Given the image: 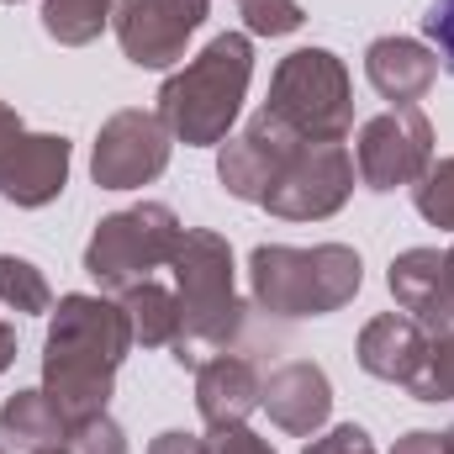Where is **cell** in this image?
Returning <instances> with one entry per match:
<instances>
[{"label":"cell","mask_w":454,"mask_h":454,"mask_svg":"<svg viewBox=\"0 0 454 454\" xmlns=\"http://www.w3.org/2000/svg\"><path fill=\"white\" fill-rule=\"evenodd\" d=\"M386 286H391L396 307L412 312V323L428 339L444 333V248H407V254H396Z\"/></svg>","instance_id":"obj_17"},{"label":"cell","mask_w":454,"mask_h":454,"mask_svg":"<svg viewBox=\"0 0 454 454\" xmlns=\"http://www.w3.org/2000/svg\"><path fill=\"white\" fill-rule=\"evenodd\" d=\"M16 364V328L11 323H0V375Z\"/></svg>","instance_id":"obj_33"},{"label":"cell","mask_w":454,"mask_h":454,"mask_svg":"<svg viewBox=\"0 0 454 454\" xmlns=\"http://www.w3.org/2000/svg\"><path fill=\"white\" fill-rule=\"evenodd\" d=\"M423 27H428V37H434L439 64L454 74V0H434V11L423 16Z\"/></svg>","instance_id":"obj_28"},{"label":"cell","mask_w":454,"mask_h":454,"mask_svg":"<svg viewBox=\"0 0 454 454\" xmlns=\"http://www.w3.org/2000/svg\"><path fill=\"white\" fill-rule=\"evenodd\" d=\"M434 164V121L418 106H391L370 116L354 137V169L370 191H402L418 185Z\"/></svg>","instance_id":"obj_8"},{"label":"cell","mask_w":454,"mask_h":454,"mask_svg":"<svg viewBox=\"0 0 454 454\" xmlns=\"http://www.w3.org/2000/svg\"><path fill=\"white\" fill-rule=\"evenodd\" d=\"M354 175L359 169H354L343 143H301L296 159L280 169V180L270 185V196L259 207L280 223H323V217L348 207Z\"/></svg>","instance_id":"obj_7"},{"label":"cell","mask_w":454,"mask_h":454,"mask_svg":"<svg viewBox=\"0 0 454 454\" xmlns=\"http://www.w3.org/2000/svg\"><path fill=\"white\" fill-rule=\"evenodd\" d=\"M412 201H418V217L423 223L454 232V153L428 164V175L412 185Z\"/></svg>","instance_id":"obj_23"},{"label":"cell","mask_w":454,"mask_h":454,"mask_svg":"<svg viewBox=\"0 0 454 454\" xmlns=\"http://www.w3.org/2000/svg\"><path fill=\"white\" fill-rule=\"evenodd\" d=\"M364 80L391 106H418L439 80V53L418 37H375L364 48Z\"/></svg>","instance_id":"obj_14"},{"label":"cell","mask_w":454,"mask_h":454,"mask_svg":"<svg viewBox=\"0 0 454 454\" xmlns=\"http://www.w3.org/2000/svg\"><path fill=\"white\" fill-rule=\"evenodd\" d=\"M407 391H412V402H428V407L454 402V333L428 339V359H423V370L407 380Z\"/></svg>","instance_id":"obj_22"},{"label":"cell","mask_w":454,"mask_h":454,"mask_svg":"<svg viewBox=\"0 0 454 454\" xmlns=\"http://www.w3.org/2000/svg\"><path fill=\"white\" fill-rule=\"evenodd\" d=\"M354 359H359L364 375L391 380V386L396 380L407 386L423 370V359H428V333L412 317H402V312H380V317L364 323V333L354 343Z\"/></svg>","instance_id":"obj_15"},{"label":"cell","mask_w":454,"mask_h":454,"mask_svg":"<svg viewBox=\"0 0 454 454\" xmlns=\"http://www.w3.org/2000/svg\"><path fill=\"white\" fill-rule=\"evenodd\" d=\"M132 323L112 296H59L48 312V339H43V391L64 412V423H85L106 412L116 386V370L132 354Z\"/></svg>","instance_id":"obj_1"},{"label":"cell","mask_w":454,"mask_h":454,"mask_svg":"<svg viewBox=\"0 0 454 454\" xmlns=\"http://www.w3.org/2000/svg\"><path fill=\"white\" fill-rule=\"evenodd\" d=\"M444 333H454V243L444 248Z\"/></svg>","instance_id":"obj_31"},{"label":"cell","mask_w":454,"mask_h":454,"mask_svg":"<svg viewBox=\"0 0 454 454\" xmlns=\"http://www.w3.org/2000/svg\"><path fill=\"white\" fill-rule=\"evenodd\" d=\"M259 407L270 412L275 428H286V434H296V439H312V434L328 423V412H333V386H328L323 364L291 359V364H280V370L264 380Z\"/></svg>","instance_id":"obj_13"},{"label":"cell","mask_w":454,"mask_h":454,"mask_svg":"<svg viewBox=\"0 0 454 454\" xmlns=\"http://www.w3.org/2000/svg\"><path fill=\"white\" fill-rule=\"evenodd\" d=\"M148 454H207V439H196V434H180V428H169V434H159Z\"/></svg>","instance_id":"obj_29"},{"label":"cell","mask_w":454,"mask_h":454,"mask_svg":"<svg viewBox=\"0 0 454 454\" xmlns=\"http://www.w3.org/2000/svg\"><path fill=\"white\" fill-rule=\"evenodd\" d=\"M116 301H121V312L132 323V339L143 348H175V339H180V296L175 291H164L159 280H137Z\"/></svg>","instance_id":"obj_19"},{"label":"cell","mask_w":454,"mask_h":454,"mask_svg":"<svg viewBox=\"0 0 454 454\" xmlns=\"http://www.w3.org/2000/svg\"><path fill=\"white\" fill-rule=\"evenodd\" d=\"M69 185V137L59 132H21L0 159V201L11 207H48Z\"/></svg>","instance_id":"obj_12"},{"label":"cell","mask_w":454,"mask_h":454,"mask_svg":"<svg viewBox=\"0 0 454 454\" xmlns=\"http://www.w3.org/2000/svg\"><path fill=\"white\" fill-rule=\"evenodd\" d=\"M444 454H454V428H450V434H444Z\"/></svg>","instance_id":"obj_35"},{"label":"cell","mask_w":454,"mask_h":454,"mask_svg":"<svg viewBox=\"0 0 454 454\" xmlns=\"http://www.w3.org/2000/svg\"><path fill=\"white\" fill-rule=\"evenodd\" d=\"M169 270H175V296H180L175 364L196 370L207 354H223L243 333V301L232 291V243L212 227H185Z\"/></svg>","instance_id":"obj_3"},{"label":"cell","mask_w":454,"mask_h":454,"mask_svg":"<svg viewBox=\"0 0 454 454\" xmlns=\"http://www.w3.org/2000/svg\"><path fill=\"white\" fill-rule=\"evenodd\" d=\"M27 454H69L64 444H53V450H27Z\"/></svg>","instance_id":"obj_34"},{"label":"cell","mask_w":454,"mask_h":454,"mask_svg":"<svg viewBox=\"0 0 454 454\" xmlns=\"http://www.w3.org/2000/svg\"><path fill=\"white\" fill-rule=\"evenodd\" d=\"M243 5V27L248 37H286L307 21V11L296 0H238Z\"/></svg>","instance_id":"obj_24"},{"label":"cell","mask_w":454,"mask_h":454,"mask_svg":"<svg viewBox=\"0 0 454 454\" xmlns=\"http://www.w3.org/2000/svg\"><path fill=\"white\" fill-rule=\"evenodd\" d=\"M207 454H275V450H270V439H259L248 423H232V428H212Z\"/></svg>","instance_id":"obj_27"},{"label":"cell","mask_w":454,"mask_h":454,"mask_svg":"<svg viewBox=\"0 0 454 454\" xmlns=\"http://www.w3.org/2000/svg\"><path fill=\"white\" fill-rule=\"evenodd\" d=\"M259 370L238 354H217V359H201L196 364V412L207 428H232V423H248V412L259 407Z\"/></svg>","instance_id":"obj_16"},{"label":"cell","mask_w":454,"mask_h":454,"mask_svg":"<svg viewBox=\"0 0 454 454\" xmlns=\"http://www.w3.org/2000/svg\"><path fill=\"white\" fill-rule=\"evenodd\" d=\"M207 11L212 0H116L112 27L137 69H169L185 59V43L201 32Z\"/></svg>","instance_id":"obj_10"},{"label":"cell","mask_w":454,"mask_h":454,"mask_svg":"<svg viewBox=\"0 0 454 454\" xmlns=\"http://www.w3.org/2000/svg\"><path fill=\"white\" fill-rule=\"evenodd\" d=\"M0 439L16 444V450H53V444L69 439V423H64V412L53 407L48 391H16L0 407Z\"/></svg>","instance_id":"obj_18"},{"label":"cell","mask_w":454,"mask_h":454,"mask_svg":"<svg viewBox=\"0 0 454 454\" xmlns=\"http://www.w3.org/2000/svg\"><path fill=\"white\" fill-rule=\"evenodd\" d=\"M391 454H444V434L412 428V434H402V439H396V450H391Z\"/></svg>","instance_id":"obj_30"},{"label":"cell","mask_w":454,"mask_h":454,"mask_svg":"<svg viewBox=\"0 0 454 454\" xmlns=\"http://www.w3.org/2000/svg\"><path fill=\"white\" fill-rule=\"evenodd\" d=\"M169 127L159 121V112H127L106 116L96 148H90V175L101 191H137V185H153L164 169H169Z\"/></svg>","instance_id":"obj_9"},{"label":"cell","mask_w":454,"mask_h":454,"mask_svg":"<svg viewBox=\"0 0 454 454\" xmlns=\"http://www.w3.org/2000/svg\"><path fill=\"white\" fill-rule=\"evenodd\" d=\"M116 0H43V32L64 48H85L112 27Z\"/></svg>","instance_id":"obj_20"},{"label":"cell","mask_w":454,"mask_h":454,"mask_svg":"<svg viewBox=\"0 0 454 454\" xmlns=\"http://www.w3.org/2000/svg\"><path fill=\"white\" fill-rule=\"evenodd\" d=\"M5 5H16V0H5Z\"/></svg>","instance_id":"obj_36"},{"label":"cell","mask_w":454,"mask_h":454,"mask_svg":"<svg viewBox=\"0 0 454 454\" xmlns=\"http://www.w3.org/2000/svg\"><path fill=\"white\" fill-rule=\"evenodd\" d=\"M264 112L286 121L301 143H343L354 127V80L333 48H296L270 80Z\"/></svg>","instance_id":"obj_5"},{"label":"cell","mask_w":454,"mask_h":454,"mask_svg":"<svg viewBox=\"0 0 454 454\" xmlns=\"http://www.w3.org/2000/svg\"><path fill=\"white\" fill-rule=\"evenodd\" d=\"M64 450L69 454H127V434H121V423H116L112 412H96V418H85V423L69 428Z\"/></svg>","instance_id":"obj_25"},{"label":"cell","mask_w":454,"mask_h":454,"mask_svg":"<svg viewBox=\"0 0 454 454\" xmlns=\"http://www.w3.org/2000/svg\"><path fill=\"white\" fill-rule=\"evenodd\" d=\"M248 280H254L259 312L301 323V317H328L348 307L364 286V264L348 243H317V248L259 243L248 259Z\"/></svg>","instance_id":"obj_4"},{"label":"cell","mask_w":454,"mask_h":454,"mask_svg":"<svg viewBox=\"0 0 454 454\" xmlns=\"http://www.w3.org/2000/svg\"><path fill=\"white\" fill-rule=\"evenodd\" d=\"M296 148H301V137L259 106V116H254L238 137L223 143V153H217V180H223V191L232 201H254V207H259V201L270 196V185L280 180V169L296 159Z\"/></svg>","instance_id":"obj_11"},{"label":"cell","mask_w":454,"mask_h":454,"mask_svg":"<svg viewBox=\"0 0 454 454\" xmlns=\"http://www.w3.org/2000/svg\"><path fill=\"white\" fill-rule=\"evenodd\" d=\"M21 132H27V127H21V116H16L11 106H5V101H0V159L11 153V143H16Z\"/></svg>","instance_id":"obj_32"},{"label":"cell","mask_w":454,"mask_h":454,"mask_svg":"<svg viewBox=\"0 0 454 454\" xmlns=\"http://www.w3.org/2000/svg\"><path fill=\"white\" fill-rule=\"evenodd\" d=\"M0 301H5L11 312H27V317H43V312H53L48 275H43L32 259L0 254Z\"/></svg>","instance_id":"obj_21"},{"label":"cell","mask_w":454,"mask_h":454,"mask_svg":"<svg viewBox=\"0 0 454 454\" xmlns=\"http://www.w3.org/2000/svg\"><path fill=\"white\" fill-rule=\"evenodd\" d=\"M248 80H254L248 32H223L185 69H175L159 85V121L185 148H217V143H227L232 121L243 112Z\"/></svg>","instance_id":"obj_2"},{"label":"cell","mask_w":454,"mask_h":454,"mask_svg":"<svg viewBox=\"0 0 454 454\" xmlns=\"http://www.w3.org/2000/svg\"><path fill=\"white\" fill-rule=\"evenodd\" d=\"M301 454H375V439H370L359 423H339V428H328L323 439H312Z\"/></svg>","instance_id":"obj_26"},{"label":"cell","mask_w":454,"mask_h":454,"mask_svg":"<svg viewBox=\"0 0 454 454\" xmlns=\"http://www.w3.org/2000/svg\"><path fill=\"white\" fill-rule=\"evenodd\" d=\"M180 232H185V223L175 217V207L137 201V207L96 223L90 243H85V270L101 291H127V286L148 280L153 270H164L175 259Z\"/></svg>","instance_id":"obj_6"}]
</instances>
